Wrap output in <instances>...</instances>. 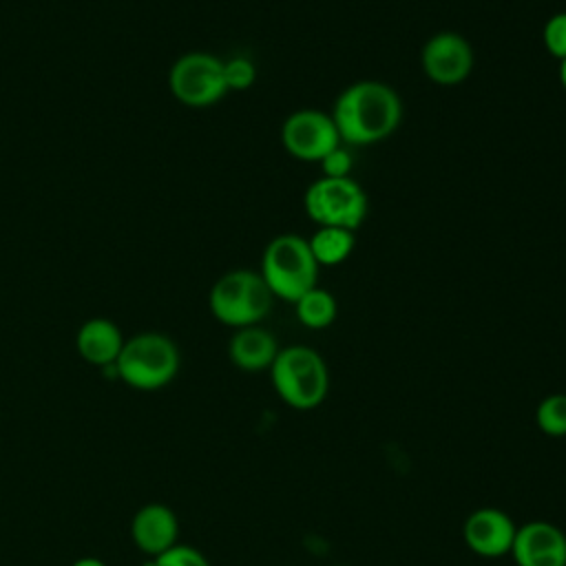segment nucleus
Listing matches in <instances>:
<instances>
[{"instance_id":"obj_1","label":"nucleus","mask_w":566,"mask_h":566,"mask_svg":"<svg viewBox=\"0 0 566 566\" xmlns=\"http://www.w3.org/2000/svg\"><path fill=\"white\" fill-rule=\"evenodd\" d=\"M340 142L349 146H369L387 139L402 119L400 95L378 82L360 80L349 84L329 113Z\"/></svg>"},{"instance_id":"obj_2","label":"nucleus","mask_w":566,"mask_h":566,"mask_svg":"<svg viewBox=\"0 0 566 566\" xmlns=\"http://www.w3.org/2000/svg\"><path fill=\"white\" fill-rule=\"evenodd\" d=\"M113 369L115 376L128 387L139 391H155L172 382L177 376L179 349L166 334H135L124 340Z\"/></svg>"},{"instance_id":"obj_3","label":"nucleus","mask_w":566,"mask_h":566,"mask_svg":"<svg viewBox=\"0 0 566 566\" xmlns=\"http://www.w3.org/2000/svg\"><path fill=\"white\" fill-rule=\"evenodd\" d=\"M318 263L310 250L307 239L301 234L274 237L261 259V276L276 298L294 303L305 292L316 287Z\"/></svg>"},{"instance_id":"obj_4","label":"nucleus","mask_w":566,"mask_h":566,"mask_svg":"<svg viewBox=\"0 0 566 566\" xmlns=\"http://www.w3.org/2000/svg\"><path fill=\"white\" fill-rule=\"evenodd\" d=\"M270 376L281 400L294 409L318 407L329 389L327 365L318 352L305 345L279 349Z\"/></svg>"},{"instance_id":"obj_5","label":"nucleus","mask_w":566,"mask_h":566,"mask_svg":"<svg viewBox=\"0 0 566 566\" xmlns=\"http://www.w3.org/2000/svg\"><path fill=\"white\" fill-rule=\"evenodd\" d=\"M274 294L254 270H230L217 279L208 305L217 321L230 327H250L268 316Z\"/></svg>"},{"instance_id":"obj_6","label":"nucleus","mask_w":566,"mask_h":566,"mask_svg":"<svg viewBox=\"0 0 566 566\" xmlns=\"http://www.w3.org/2000/svg\"><path fill=\"white\" fill-rule=\"evenodd\" d=\"M305 212L318 226L356 230L367 214V197L352 177H321L305 190Z\"/></svg>"},{"instance_id":"obj_7","label":"nucleus","mask_w":566,"mask_h":566,"mask_svg":"<svg viewBox=\"0 0 566 566\" xmlns=\"http://www.w3.org/2000/svg\"><path fill=\"white\" fill-rule=\"evenodd\" d=\"M168 86L172 97L186 106L201 108L217 104L228 93L223 60L201 51L186 53L170 66Z\"/></svg>"},{"instance_id":"obj_8","label":"nucleus","mask_w":566,"mask_h":566,"mask_svg":"<svg viewBox=\"0 0 566 566\" xmlns=\"http://www.w3.org/2000/svg\"><path fill=\"white\" fill-rule=\"evenodd\" d=\"M281 142L292 157L303 161H321L343 144L332 115L318 108H301L287 115Z\"/></svg>"},{"instance_id":"obj_9","label":"nucleus","mask_w":566,"mask_h":566,"mask_svg":"<svg viewBox=\"0 0 566 566\" xmlns=\"http://www.w3.org/2000/svg\"><path fill=\"white\" fill-rule=\"evenodd\" d=\"M420 60L424 75L433 84L455 86L471 75L473 49L460 33L442 31L424 42Z\"/></svg>"},{"instance_id":"obj_10","label":"nucleus","mask_w":566,"mask_h":566,"mask_svg":"<svg viewBox=\"0 0 566 566\" xmlns=\"http://www.w3.org/2000/svg\"><path fill=\"white\" fill-rule=\"evenodd\" d=\"M511 555L517 566H566V535L551 522H528L515 531Z\"/></svg>"},{"instance_id":"obj_11","label":"nucleus","mask_w":566,"mask_h":566,"mask_svg":"<svg viewBox=\"0 0 566 566\" xmlns=\"http://www.w3.org/2000/svg\"><path fill=\"white\" fill-rule=\"evenodd\" d=\"M515 531L517 526L513 520L504 511L491 506L473 511L462 526L467 546L482 557H502L511 553Z\"/></svg>"},{"instance_id":"obj_12","label":"nucleus","mask_w":566,"mask_h":566,"mask_svg":"<svg viewBox=\"0 0 566 566\" xmlns=\"http://www.w3.org/2000/svg\"><path fill=\"white\" fill-rule=\"evenodd\" d=\"M177 535H179L177 515L172 513V509L159 502L142 506L130 522V537L135 546L150 557H157L159 553L175 546Z\"/></svg>"},{"instance_id":"obj_13","label":"nucleus","mask_w":566,"mask_h":566,"mask_svg":"<svg viewBox=\"0 0 566 566\" xmlns=\"http://www.w3.org/2000/svg\"><path fill=\"white\" fill-rule=\"evenodd\" d=\"M75 347L77 354L95 367H111L115 365L122 347H124V336L119 327L108 321V318H88L82 323L75 336Z\"/></svg>"},{"instance_id":"obj_14","label":"nucleus","mask_w":566,"mask_h":566,"mask_svg":"<svg viewBox=\"0 0 566 566\" xmlns=\"http://www.w3.org/2000/svg\"><path fill=\"white\" fill-rule=\"evenodd\" d=\"M228 354L239 369L259 371V369H270V365L279 354V345L268 329L250 325V327L237 329V334L230 338Z\"/></svg>"},{"instance_id":"obj_15","label":"nucleus","mask_w":566,"mask_h":566,"mask_svg":"<svg viewBox=\"0 0 566 566\" xmlns=\"http://www.w3.org/2000/svg\"><path fill=\"white\" fill-rule=\"evenodd\" d=\"M307 243L318 265H338L354 250V230L318 226V230L307 239Z\"/></svg>"},{"instance_id":"obj_16","label":"nucleus","mask_w":566,"mask_h":566,"mask_svg":"<svg viewBox=\"0 0 566 566\" xmlns=\"http://www.w3.org/2000/svg\"><path fill=\"white\" fill-rule=\"evenodd\" d=\"M298 321L310 329H323L336 318V298L318 285L294 301Z\"/></svg>"},{"instance_id":"obj_17","label":"nucleus","mask_w":566,"mask_h":566,"mask_svg":"<svg viewBox=\"0 0 566 566\" xmlns=\"http://www.w3.org/2000/svg\"><path fill=\"white\" fill-rule=\"evenodd\" d=\"M535 422L546 436H566V394L546 396L537 405Z\"/></svg>"},{"instance_id":"obj_18","label":"nucleus","mask_w":566,"mask_h":566,"mask_svg":"<svg viewBox=\"0 0 566 566\" xmlns=\"http://www.w3.org/2000/svg\"><path fill=\"white\" fill-rule=\"evenodd\" d=\"M223 77L228 91H245L254 84L256 69L248 57H230L223 62Z\"/></svg>"},{"instance_id":"obj_19","label":"nucleus","mask_w":566,"mask_h":566,"mask_svg":"<svg viewBox=\"0 0 566 566\" xmlns=\"http://www.w3.org/2000/svg\"><path fill=\"white\" fill-rule=\"evenodd\" d=\"M542 40L546 51L557 57L559 62L566 60V11L555 13L546 20L544 31H542Z\"/></svg>"},{"instance_id":"obj_20","label":"nucleus","mask_w":566,"mask_h":566,"mask_svg":"<svg viewBox=\"0 0 566 566\" xmlns=\"http://www.w3.org/2000/svg\"><path fill=\"white\" fill-rule=\"evenodd\" d=\"M153 566H210L203 553H199L192 546L175 544L168 551L153 557Z\"/></svg>"},{"instance_id":"obj_21","label":"nucleus","mask_w":566,"mask_h":566,"mask_svg":"<svg viewBox=\"0 0 566 566\" xmlns=\"http://www.w3.org/2000/svg\"><path fill=\"white\" fill-rule=\"evenodd\" d=\"M323 166V177H349L352 170V155L349 150L343 148V144L338 148H334L329 155H325L321 161Z\"/></svg>"},{"instance_id":"obj_22","label":"nucleus","mask_w":566,"mask_h":566,"mask_svg":"<svg viewBox=\"0 0 566 566\" xmlns=\"http://www.w3.org/2000/svg\"><path fill=\"white\" fill-rule=\"evenodd\" d=\"M71 566H106V562H104V559H99V557H91V555H86V557L75 559Z\"/></svg>"},{"instance_id":"obj_23","label":"nucleus","mask_w":566,"mask_h":566,"mask_svg":"<svg viewBox=\"0 0 566 566\" xmlns=\"http://www.w3.org/2000/svg\"><path fill=\"white\" fill-rule=\"evenodd\" d=\"M559 82H562V86L566 91V60L559 62Z\"/></svg>"}]
</instances>
